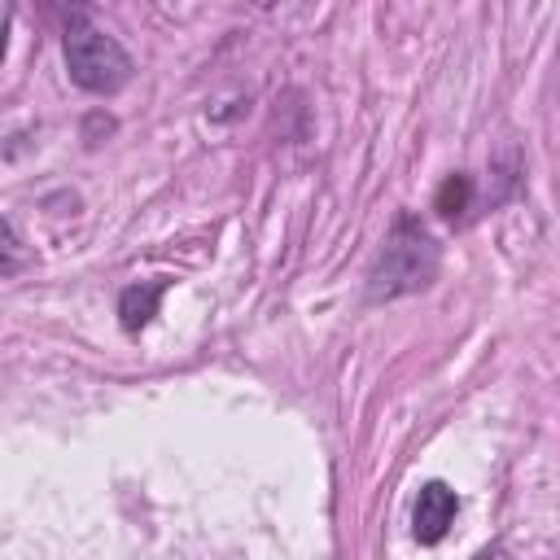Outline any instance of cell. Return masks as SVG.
Wrapping results in <instances>:
<instances>
[{
  "label": "cell",
  "instance_id": "6",
  "mask_svg": "<svg viewBox=\"0 0 560 560\" xmlns=\"http://www.w3.org/2000/svg\"><path fill=\"white\" fill-rule=\"evenodd\" d=\"M22 267V236H18V223L4 219V276H18Z\"/></svg>",
  "mask_w": 560,
  "mask_h": 560
},
{
  "label": "cell",
  "instance_id": "5",
  "mask_svg": "<svg viewBox=\"0 0 560 560\" xmlns=\"http://www.w3.org/2000/svg\"><path fill=\"white\" fill-rule=\"evenodd\" d=\"M468 201H472V179H468V175H451V179L438 188V214H442V219H464Z\"/></svg>",
  "mask_w": 560,
  "mask_h": 560
},
{
  "label": "cell",
  "instance_id": "3",
  "mask_svg": "<svg viewBox=\"0 0 560 560\" xmlns=\"http://www.w3.org/2000/svg\"><path fill=\"white\" fill-rule=\"evenodd\" d=\"M455 512H459V494L446 481L420 486L416 508H411V534H416V542H424V547L442 542L446 529H451V521H455Z\"/></svg>",
  "mask_w": 560,
  "mask_h": 560
},
{
  "label": "cell",
  "instance_id": "4",
  "mask_svg": "<svg viewBox=\"0 0 560 560\" xmlns=\"http://www.w3.org/2000/svg\"><path fill=\"white\" fill-rule=\"evenodd\" d=\"M158 302H162V280L122 289V298H118V315H122V328H127V332H140V328H144V324L158 315Z\"/></svg>",
  "mask_w": 560,
  "mask_h": 560
},
{
  "label": "cell",
  "instance_id": "2",
  "mask_svg": "<svg viewBox=\"0 0 560 560\" xmlns=\"http://www.w3.org/2000/svg\"><path fill=\"white\" fill-rule=\"evenodd\" d=\"M66 70H70V79H74L83 92L109 96V92L127 88V79H131L136 66H131L127 48H122L109 31L92 26L88 13H74V18L66 22Z\"/></svg>",
  "mask_w": 560,
  "mask_h": 560
},
{
  "label": "cell",
  "instance_id": "1",
  "mask_svg": "<svg viewBox=\"0 0 560 560\" xmlns=\"http://www.w3.org/2000/svg\"><path fill=\"white\" fill-rule=\"evenodd\" d=\"M438 267H442V254H438V241L429 236V228L416 214H398L372 271H368V298L394 302V298L420 293L438 280Z\"/></svg>",
  "mask_w": 560,
  "mask_h": 560
}]
</instances>
